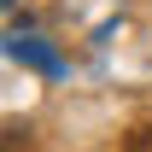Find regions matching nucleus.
Instances as JSON below:
<instances>
[{"label":"nucleus","instance_id":"nucleus-1","mask_svg":"<svg viewBox=\"0 0 152 152\" xmlns=\"http://www.w3.org/2000/svg\"><path fill=\"white\" fill-rule=\"evenodd\" d=\"M129 152H152V117H146V123L129 134Z\"/></svg>","mask_w":152,"mask_h":152}]
</instances>
